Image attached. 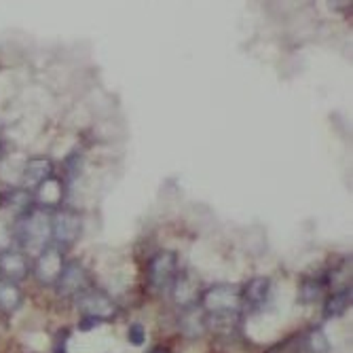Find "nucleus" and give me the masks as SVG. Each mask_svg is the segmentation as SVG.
Here are the masks:
<instances>
[{"label": "nucleus", "instance_id": "f257e3e1", "mask_svg": "<svg viewBox=\"0 0 353 353\" xmlns=\"http://www.w3.org/2000/svg\"><path fill=\"white\" fill-rule=\"evenodd\" d=\"M13 237L23 254H41L47 245H51V212L34 205L26 214L17 216L13 224Z\"/></svg>", "mask_w": 353, "mask_h": 353}, {"label": "nucleus", "instance_id": "f03ea898", "mask_svg": "<svg viewBox=\"0 0 353 353\" xmlns=\"http://www.w3.org/2000/svg\"><path fill=\"white\" fill-rule=\"evenodd\" d=\"M199 307L208 313V317L227 319L231 315H237L243 309L241 288L233 283H214L205 292H201Z\"/></svg>", "mask_w": 353, "mask_h": 353}, {"label": "nucleus", "instance_id": "7ed1b4c3", "mask_svg": "<svg viewBox=\"0 0 353 353\" xmlns=\"http://www.w3.org/2000/svg\"><path fill=\"white\" fill-rule=\"evenodd\" d=\"M178 275V256L176 252L161 250L150 256L148 267H146V277L148 285L154 292H168L174 279Z\"/></svg>", "mask_w": 353, "mask_h": 353}, {"label": "nucleus", "instance_id": "20e7f679", "mask_svg": "<svg viewBox=\"0 0 353 353\" xmlns=\"http://www.w3.org/2000/svg\"><path fill=\"white\" fill-rule=\"evenodd\" d=\"M83 233V220L79 212L57 208L51 212V243L61 248H70L79 241Z\"/></svg>", "mask_w": 353, "mask_h": 353}, {"label": "nucleus", "instance_id": "39448f33", "mask_svg": "<svg viewBox=\"0 0 353 353\" xmlns=\"http://www.w3.org/2000/svg\"><path fill=\"white\" fill-rule=\"evenodd\" d=\"M63 265H66V261H63V252L51 243L41 254H37L34 265H32V273L37 275V279L43 285H55L61 275Z\"/></svg>", "mask_w": 353, "mask_h": 353}, {"label": "nucleus", "instance_id": "423d86ee", "mask_svg": "<svg viewBox=\"0 0 353 353\" xmlns=\"http://www.w3.org/2000/svg\"><path fill=\"white\" fill-rule=\"evenodd\" d=\"M77 307L83 313V317H93L100 324L108 322L117 313V305L108 294H104L102 290H89V288L77 296Z\"/></svg>", "mask_w": 353, "mask_h": 353}, {"label": "nucleus", "instance_id": "0eeeda50", "mask_svg": "<svg viewBox=\"0 0 353 353\" xmlns=\"http://www.w3.org/2000/svg\"><path fill=\"white\" fill-rule=\"evenodd\" d=\"M53 288H55L57 296H63V299L79 296L89 288V275H87V271H85V267L81 263H77V261L66 263L61 269V275H59L57 283Z\"/></svg>", "mask_w": 353, "mask_h": 353}, {"label": "nucleus", "instance_id": "6e6552de", "mask_svg": "<svg viewBox=\"0 0 353 353\" xmlns=\"http://www.w3.org/2000/svg\"><path fill=\"white\" fill-rule=\"evenodd\" d=\"M51 176H53V161L51 159H47V157L26 159V163L21 168V188L37 190Z\"/></svg>", "mask_w": 353, "mask_h": 353}, {"label": "nucleus", "instance_id": "1a4fd4ad", "mask_svg": "<svg viewBox=\"0 0 353 353\" xmlns=\"http://www.w3.org/2000/svg\"><path fill=\"white\" fill-rule=\"evenodd\" d=\"M30 271H32V265L21 250L0 252V279H9V281L19 283L21 279L28 277Z\"/></svg>", "mask_w": 353, "mask_h": 353}, {"label": "nucleus", "instance_id": "9d476101", "mask_svg": "<svg viewBox=\"0 0 353 353\" xmlns=\"http://www.w3.org/2000/svg\"><path fill=\"white\" fill-rule=\"evenodd\" d=\"M170 292L174 296V303L180 307V309H188V307H195L201 299V292H199V285L197 281L192 279L188 273H178Z\"/></svg>", "mask_w": 353, "mask_h": 353}, {"label": "nucleus", "instance_id": "9b49d317", "mask_svg": "<svg viewBox=\"0 0 353 353\" xmlns=\"http://www.w3.org/2000/svg\"><path fill=\"white\" fill-rule=\"evenodd\" d=\"M271 296V279L269 277H254L250 279L241 290V303L243 307H250L259 311L267 305Z\"/></svg>", "mask_w": 353, "mask_h": 353}, {"label": "nucleus", "instance_id": "f8f14e48", "mask_svg": "<svg viewBox=\"0 0 353 353\" xmlns=\"http://www.w3.org/2000/svg\"><path fill=\"white\" fill-rule=\"evenodd\" d=\"M208 313L195 305V307H188V309H182V315H180V322H178V330L186 336V339H199L205 334L208 330Z\"/></svg>", "mask_w": 353, "mask_h": 353}, {"label": "nucleus", "instance_id": "ddd939ff", "mask_svg": "<svg viewBox=\"0 0 353 353\" xmlns=\"http://www.w3.org/2000/svg\"><path fill=\"white\" fill-rule=\"evenodd\" d=\"M23 305V292L15 281L0 279V311L15 313Z\"/></svg>", "mask_w": 353, "mask_h": 353}, {"label": "nucleus", "instance_id": "4468645a", "mask_svg": "<svg viewBox=\"0 0 353 353\" xmlns=\"http://www.w3.org/2000/svg\"><path fill=\"white\" fill-rule=\"evenodd\" d=\"M3 205H7L9 210H15L17 216H21L37 205V199L32 195V190H26L19 186V188H11L7 195H3Z\"/></svg>", "mask_w": 353, "mask_h": 353}, {"label": "nucleus", "instance_id": "2eb2a0df", "mask_svg": "<svg viewBox=\"0 0 353 353\" xmlns=\"http://www.w3.org/2000/svg\"><path fill=\"white\" fill-rule=\"evenodd\" d=\"M351 307V288H343L339 292H332L324 305V315L330 319V317H339L343 315L347 309Z\"/></svg>", "mask_w": 353, "mask_h": 353}, {"label": "nucleus", "instance_id": "dca6fc26", "mask_svg": "<svg viewBox=\"0 0 353 353\" xmlns=\"http://www.w3.org/2000/svg\"><path fill=\"white\" fill-rule=\"evenodd\" d=\"M324 292V281L317 277H305L301 281V301L303 303H315Z\"/></svg>", "mask_w": 353, "mask_h": 353}, {"label": "nucleus", "instance_id": "f3484780", "mask_svg": "<svg viewBox=\"0 0 353 353\" xmlns=\"http://www.w3.org/2000/svg\"><path fill=\"white\" fill-rule=\"evenodd\" d=\"M305 347L309 349V353H326L330 349L328 345V336L322 328H311L305 336Z\"/></svg>", "mask_w": 353, "mask_h": 353}, {"label": "nucleus", "instance_id": "a211bd4d", "mask_svg": "<svg viewBox=\"0 0 353 353\" xmlns=\"http://www.w3.org/2000/svg\"><path fill=\"white\" fill-rule=\"evenodd\" d=\"M127 339H130V343H132L134 347H142L144 341H146V330H144V326H142V324H132L130 330H127Z\"/></svg>", "mask_w": 353, "mask_h": 353}, {"label": "nucleus", "instance_id": "6ab92c4d", "mask_svg": "<svg viewBox=\"0 0 353 353\" xmlns=\"http://www.w3.org/2000/svg\"><path fill=\"white\" fill-rule=\"evenodd\" d=\"M100 322L98 319H93V317H83L81 319V324H79V330H83V332H87V330H91V328H95Z\"/></svg>", "mask_w": 353, "mask_h": 353}, {"label": "nucleus", "instance_id": "aec40b11", "mask_svg": "<svg viewBox=\"0 0 353 353\" xmlns=\"http://www.w3.org/2000/svg\"><path fill=\"white\" fill-rule=\"evenodd\" d=\"M148 353H170V349L168 347H152Z\"/></svg>", "mask_w": 353, "mask_h": 353}, {"label": "nucleus", "instance_id": "412c9836", "mask_svg": "<svg viewBox=\"0 0 353 353\" xmlns=\"http://www.w3.org/2000/svg\"><path fill=\"white\" fill-rule=\"evenodd\" d=\"M0 138H3V127H0Z\"/></svg>", "mask_w": 353, "mask_h": 353}, {"label": "nucleus", "instance_id": "4be33fe9", "mask_svg": "<svg viewBox=\"0 0 353 353\" xmlns=\"http://www.w3.org/2000/svg\"><path fill=\"white\" fill-rule=\"evenodd\" d=\"M0 205H3V195H0Z\"/></svg>", "mask_w": 353, "mask_h": 353}]
</instances>
